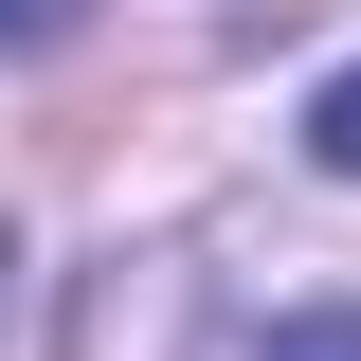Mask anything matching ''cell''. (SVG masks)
Returning <instances> with one entry per match:
<instances>
[{"mask_svg": "<svg viewBox=\"0 0 361 361\" xmlns=\"http://www.w3.org/2000/svg\"><path fill=\"white\" fill-rule=\"evenodd\" d=\"M253 361H361V307H289V325H271Z\"/></svg>", "mask_w": 361, "mask_h": 361, "instance_id": "2", "label": "cell"}, {"mask_svg": "<svg viewBox=\"0 0 361 361\" xmlns=\"http://www.w3.org/2000/svg\"><path fill=\"white\" fill-rule=\"evenodd\" d=\"M307 163H325V180H361V54L307 90Z\"/></svg>", "mask_w": 361, "mask_h": 361, "instance_id": "1", "label": "cell"}, {"mask_svg": "<svg viewBox=\"0 0 361 361\" xmlns=\"http://www.w3.org/2000/svg\"><path fill=\"white\" fill-rule=\"evenodd\" d=\"M0 343H18V235H0Z\"/></svg>", "mask_w": 361, "mask_h": 361, "instance_id": "4", "label": "cell"}, {"mask_svg": "<svg viewBox=\"0 0 361 361\" xmlns=\"http://www.w3.org/2000/svg\"><path fill=\"white\" fill-rule=\"evenodd\" d=\"M73 18H90V0H0V54H54Z\"/></svg>", "mask_w": 361, "mask_h": 361, "instance_id": "3", "label": "cell"}]
</instances>
